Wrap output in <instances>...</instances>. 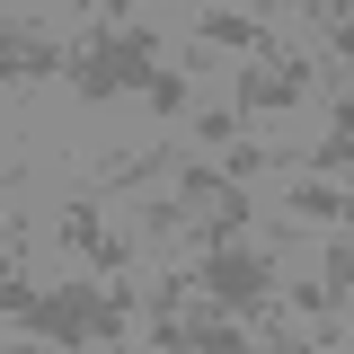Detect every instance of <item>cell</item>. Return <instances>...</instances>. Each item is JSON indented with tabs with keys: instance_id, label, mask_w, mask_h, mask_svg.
Returning <instances> with one entry per match:
<instances>
[{
	"instance_id": "obj_19",
	"label": "cell",
	"mask_w": 354,
	"mask_h": 354,
	"mask_svg": "<svg viewBox=\"0 0 354 354\" xmlns=\"http://www.w3.org/2000/svg\"><path fill=\"white\" fill-rule=\"evenodd\" d=\"M97 9H106L115 27H133V9H142V0H97Z\"/></svg>"
},
{
	"instance_id": "obj_21",
	"label": "cell",
	"mask_w": 354,
	"mask_h": 354,
	"mask_svg": "<svg viewBox=\"0 0 354 354\" xmlns=\"http://www.w3.org/2000/svg\"><path fill=\"white\" fill-rule=\"evenodd\" d=\"M9 186H18V169H0V195H9Z\"/></svg>"
},
{
	"instance_id": "obj_10",
	"label": "cell",
	"mask_w": 354,
	"mask_h": 354,
	"mask_svg": "<svg viewBox=\"0 0 354 354\" xmlns=\"http://www.w3.org/2000/svg\"><path fill=\"white\" fill-rule=\"evenodd\" d=\"M239 133H248V115H239V106H195V142H204V151H230Z\"/></svg>"
},
{
	"instance_id": "obj_3",
	"label": "cell",
	"mask_w": 354,
	"mask_h": 354,
	"mask_svg": "<svg viewBox=\"0 0 354 354\" xmlns=\"http://www.w3.org/2000/svg\"><path fill=\"white\" fill-rule=\"evenodd\" d=\"M195 292L221 301L230 319H257V310H274V257H266V248H239V239H221V248L195 257Z\"/></svg>"
},
{
	"instance_id": "obj_2",
	"label": "cell",
	"mask_w": 354,
	"mask_h": 354,
	"mask_svg": "<svg viewBox=\"0 0 354 354\" xmlns=\"http://www.w3.org/2000/svg\"><path fill=\"white\" fill-rule=\"evenodd\" d=\"M160 71H169V62H160V36H151V27H106V18H97V36L71 44V71H62V80L80 88L88 106H106V97H142Z\"/></svg>"
},
{
	"instance_id": "obj_11",
	"label": "cell",
	"mask_w": 354,
	"mask_h": 354,
	"mask_svg": "<svg viewBox=\"0 0 354 354\" xmlns=\"http://www.w3.org/2000/svg\"><path fill=\"white\" fill-rule=\"evenodd\" d=\"M186 195H151V204H142V239H186Z\"/></svg>"
},
{
	"instance_id": "obj_13",
	"label": "cell",
	"mask_w": 354,
	"mask_h": 354,
	"mask_svg": "<svg viewBox=\"0 0 354 354\" xmlns=\"http://www.w3.org/2000/svg\"><path fill=\"white\" fill-rule=\"evenodd\" d=\"M142 97H151L160 115H186V97H195V62H177V71H160V80L142 88Z\"/></svg>"
},
{
	"instance_id": "obj_7",
	"label": "cell",
	"mask_w": 354,
	"mask_h": 354,
	"mask_svg": "<svg viewBox=\"0 0 354 354\" xmlns=\"http://www.w3.org/2000/svg\"><path fill=\"white\" fill-rule=\"evenodd\" d=\"M195 36L213 44V53H248V62H257V53H266V36H274V27H266L257 9H213V18H204Z\"/></svg>"
},
{
	"instance_id": "obj_8",
	"label": "cell",
	"mask_w": 354,
	"mask_h": 354,
	"mask_svg": "<svg viewBox=\"0 0 354 354\" xmlns=\"http://www.w3.org/2000/svg\"><path fill=\"white\" fill-rule=\"evenodd\" d=\"M160 169H177V151H106L88 177H97V186H151Z\"/></svg>"
},
{
	"instance_id": "obj_18",
	"label": "cell",
	"mask_w": 354,
	"mask_h": 354,
	"mask_svg": "<svg viewBox=\"0 0 354 354\" xmlns=\"http://www.w3.org/2000/svg\"><path fill=\"white\" fill-rule=\"evenodd\" d=\"M310 18H319V27H337V18H354V0H310Z\"/></svg>"
},
{
	"instance_id": "obj_15",
	"label": "cell",
	"mask_w": 354,
	"mask_h": 354,
	"mask_svg": "<svg viewBox=\"0 0 354 354\" xmlns=\"http://www.w3.org/2000/svg\"><path fill=\"white\" fill-rule=\"evenodd\" d=\"M319 283H328V292H354V239L319 248Z\"/></svg>"
},
{
	"instance_id": "obj_14",
	"label": "cell",
	"mask_w": 354,
	"mask_h": 354,
	"mask_svg": "<svg viewBox=\"0 0 354 354\" xmlns=\"http://www.w3.org/2000/svg\"><path fill=\"white\" fill-rule=\"evenodd\" d=\"M337 301H346V292H328L319 274H310V283H292V292H283V310H292V319H337Z\"/></svg>"
},
{
	"instance_id": "obj_4",
	"label": "cell",
	"mask_w": 354,
	"mask_h": 354,
	"mask_svg": "<svg viewBox=\"0 0 354 354\" xmlns=\"http://www.w3.org/2000/svg\"><path fill=\"white\" fill-rule=\"evenodd\" d=\"M53 71H71V44L44 18H0V88H36Z\"/></svg>"
},
{
	"instance_id": "obj_6",
	"label": "cell",
	"mask_w": 354,
	"mask_h": 354,
	"mask_svg": "<svg viewBox=\"0 0 354 354\" xmlns=\"http://www.w3.org/2000/svg\"><path fill=\"white\" fill-rule=\"evenodd\" d=\"M292 221H319V230H346L354 239V195L328 186V177H292Z\"/></svg>"
},
{
	"instance_id": "obj_5",
	"label": "cell",
	"mask_w": 354,
	"mask_h": 354,
	"mask_svg": "<svg viewBox=\"0 0 354 354\" xmlns=\"http://www.w3.org/2000/svg\"><path fill=\"white\" fill-rule=\"evenodd\" d=\"M53 230H62V248H80L97 274H124V257H133V239H115V230L97 221V204H62V221H53Z\"/></svg>"
},
{
	"instance_id": "obj_12",
	"label": "cell",
	"mask_w": 354,
	"mask_h": 354,
	"mask_svg": "<svg viewBox=\"0 0 354 354\" xmlns=\"http://www.w3.org/2000/svg\"><path fill=\"white\" fill-rule=\"evenodd\" d=\"M301 177H354V133H328L319 151H301Z\"/></svg>"
},
{
	"instance_id": "obj_22",
	"label": "cell",
	"mask_w": 354,
	"mask_h": 354,
	"mask_svg": "<svg viewBox=\"0 0 354 354\" xmlns=\"http://www.w3.org/2000/svg\"><path fill=\"white\" fill-rule=\"evenodd\" d=\"M230 9H257V0H230Z\"/></svg>"
},
{
	"instance_id": "obj_16",
	"label": "cell",
	"mask_w": 354,
	"mask_h": 354,
	"mask_svg": "<svg viewBox=\"0 0 354 354\" xmlns=\"http://www.w3.org/2000/svg\"><path fill=\"white\" fill-rule=\"evenodd\" d=\"M319 53H328V62H354V18H337V27H319Z\"/></svg>"
},
{
	"instance_id": "obj_9",
	"label": "cell",
	"mask_w": 354,
	"mask_h": 354,
	"mask_svg": "<svg viewBox=\"0 0 354 354\" xmlns=\"http://www.w3.org/2000/svg\"><path fill=\"white\" fill-rule=\"evenodd\" d=\"M221 186H230V177H221V160H177V195H186V213H204Z\"/></svg>"
},
{
	"instance_id": "obj_1",
	"label": "cell",
	"mask_w": 354,
	"mask_h": 354,
	"mask_svg": "<svg viewBox=\"0 0 354 354\" xmlns=\"http://www.w3.org/2000/svg\"><path fill=\"white\" fill-rule=\"evenodd\" d=\"M133 310H142V292H133L124 274H106V283H44L18 328L44 337L53 354H71V346H115L133 328Z\"/></svg>"
},
{
	"instance_id": "obj_17",
	"label": "cell",
	"mask_w": 354,
	"mask_h": 354,
	"mask_svg": "<svg viewBox=\"0 0 354 354\" xmlns=\"http://www.w3.org/2000/svg\"><path fill=\"white\" fill-rule=\"evenodd\" d=\"M328 133H354V88H337V97H328Z\"/></svg>"
},
{
	"instance_id": "obj_20",
	"label": "cell",
	"mask_w": 354,
	"mask_h": 354,
	"mask_svg": "<svg viewBox=\"0 0 354 354\" xmlns=\"http://www.w3.org/2000/svg\"><path fill=\"white\" fill-rule=\"evenodd\" d=\"M9 354H44V337H18V346H9Z\"/></svg>"
}]
</instances>
